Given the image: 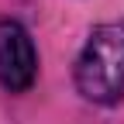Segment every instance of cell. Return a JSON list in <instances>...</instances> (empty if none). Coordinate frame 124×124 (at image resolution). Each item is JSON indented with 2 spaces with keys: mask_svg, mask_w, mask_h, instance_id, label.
<instances>
[{
  "mask_svg": "<svg viewBox=\"0 0 124 124\" xmlns=\"http://www.w3.org/2000/svg\"><path fill=\"white\" fill-rule=\"evenodd\" d=\"M76 90L103 107L124 97V21L97 24L90 31L76 59Z\"/></svg>",
  "mask_w": 124,
  "mask_h": 124,
  "instance_id": "cell-1",
  "label": "cell"
},
{
  "mask_svg": "<svg viewBox=\"0 0 124 124\" xmlns=\"http://www.w3.org/2000/svg\"><path fill=\"white\" fill-rule=\"evenodd\" d=\"M38 76V52L24 24L0 17V86L10 93H24Z\"/></svg>",
  "mask_w": 124,
  "mask_h": 124,
  "instance_id": "cell-2",
  "label": "cell"
}]
</instances>
